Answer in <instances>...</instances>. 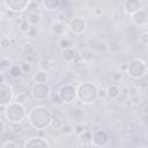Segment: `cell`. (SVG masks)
Segmentation results:
<instances>
[{"label": "cell", "instance_id": "cell-34", "mask_svg": "<svg viewBox=\"0 0 148 148\" xmlns=\"http://www.w3.org/2000/svg\"><path fill=\"white\" fill-rule=\"evenodd\" d=\"M0 46L1 47H9L10 46V38H8V37H2V38H0Z\"/></svg>", "mask_w": 148, "mask_h": 148}, {"label": "cell", "instance_id": "cell-41", "mask_svg": "<svg viewBox=\"0 0 148 148\" xmlns=\"http://www.w3.org/2000/svg\"><path fill=\"white\" fill-rule=\"evenodd\" d=\"M142 106H143V109H142V113L146 116V114L148 113V106H147V103L145 102V103L142 104Z\"/></svg>", "mask_w": 148, "mask_h": 148}, {"label": "cell", "instance_id": "cell-37", "mask_svg": "<svg viewBox=\"0 0 148 148\" xmlns=\"http://www.w3.org/2000/svg\"><path fill=\"white\" fill-rule=\"evenodd\" d=\"M92 15L96 16V17L102 16V15H103V9H102V8H94V10H92Z\"/></svg>", "mask_w": 148, "mask_h": 148}, {"label": "cell", "instance_id": "cell-15", "mask_svg": "<svg viewBox=\"0 0 148 148\" xmlns=\"http://www.w3.org/2000/svg\"><path fill=\"white\" fill-rule=\"evenodd\" d=\"M40 6L46 10L53 12V10H58L60 8L61 1L60 0H43L40 2Z\"/></svg>", "mask_w": 148, "mask_h": 148}, {"label": "cell", "instance_id": "cell-33", "mask_svg": "<svg viewBox=\"0 0 148 148\" xmlns=\"http://www.w3.org/2000/svg\"><path fill=\"white\" fill-rule=\"evenodd\" d=\"M97 98L98 99H105L106 98V89L105 88H97Z\"/></svg>", "mask_w": 148, "mask_h": 148}, {"label": "cell", "instance_id": "cell-35", "mask_svg": "<svg viewBox=\"0 0 148 148\" xmlns=\"http://www.w3.org/2000/svg\"><path fill=\"white\" fill-rule=\"evenodd\" d=\"M84 131H86V128H84L83 125H76V126L74 127V133H75L77 136H79L80 134H82Z\"/></svg>", "mask_w": 148, "mask_h": 148}, {"label": "cell", "instance_id": "cell-36", "mask_svg": "<svg viewBox=\"0 0 148 148\" xmlns=\"http://www.w3.org/2000/svg\"><path fill=\"white\" fill-rule=\"evenodd\" d=\"M52 103L56 104V105H61V104H62V102H61V99H60V97H59L58 94L52 97Z\"/></svg>", "mask_w": 148, "mask_h": 148}, {"label": "cell", "instance_id": "cell-16", "mask_svg": "<svg viewBox=\"0 0 148 148\" xmlns=\"http://www.w3.org/2000/svg\"><path fill=\"white\" fill-rule=\"evenodd\" d=\"M25 20H27V22H28L31 27H36V25H38V24L40 23L42 16H40V14H38V13H36V12H31V13L28 14V16H27Z\"/></svg>", "mask_w": 148, "mask_h": 148}, {"label": "cell", "instance_id": "cell-19", "mask_svg": "<svg viewBox=\"0 0 148 148\" xmlns=\"http://www.w3.org/2000/svg\"><path fill=\"white\" fill-rule=\"evenodd\" d=\"M34 80H35V83H46V81H47V73L43 72V71H38V72L35 73Z\"/></svg>", "mask_w": 148, "mask_h": 148}, {"label": "cell", "instance_id": "cell-6", "mask_svg": "<svg viewBox=\"0 0 148 148\" xmlns=\"http://www.w3.org/2000/svg\"><path fill=\"white\" fill-rule=\"evenodd\" d=\"M58 95L62 102V104H68V103H73L76 99V88L73 84H64L60 87Z\"/></svg>", "mask_w": 148, "mask_h": 148}, {"label": "cell", "instance_id": "cell-7", "mask_svg": "<svg viewBox=\"0 0 148 148\" xmlns=\"http://www.w3.org/2000/svg\"><path fill=\"white\" fill-rule=\"evenodd\" d=\"M110 141V135L105 130H96L91 134V146L96 148L105 147Z\"/></svg>", "mask_w": 148, "mask_h": 148}, {"label": "cell", "instance_id": "cell-26", "mask_svg": "<svg viewBox=\"0 0 148 148\" xmlns=\"http://www.w3.org/2000/svg\"><path fill=\"white\" fill-rule=\"evenodd\" d=\"M50 126H51L53 130H60V128H62V127L65 126V124H64L62 119L53 117V118H52V120H51V124H50Z\"/></svg>", "mask_w": 148, "mask_h": 148}, {"label": "cell", "instance_id": "cell-11", "mask_svg": "<svg viewBox=\"0 0 148 148\" xmlns=\"http://www.w3.org/2000/svg\"><path fill=\"white\" fill-rule=\"evenodd\" d=\"M69 29L75 35H81L87 29V23L82 17H74L69 22Z\"/></svg>", "mask_w": 148, "mask_h": 148}, {"label": "cell", "instance_id": "cell-3", "mask_svg": "<svg viewBox=\"0 0 148 148\" xmlns=\"http://www.w3.org/2000/svg\"><path fill=\"white\" fill-rule=\"evenodd\" d=\"M76 98L83 104L94 103L97 99V87L91 82L80 83L76 88Z\"/></svg>", "mask_w": 148, "mask_h": 148}, {"label": "cell", "instance_id": "cell-28", "mask_svg": "<svg viewBox=\"0 0 148 148\" xmlns=\"http://www.w3.org/2000/svg\"><path fill=\"white\" fill-rule=\"evenodd\" d=\"M13 66V62L8 58H1L0 59V69H9Z\"/></svg>", "mask_w": 148, "mask_h": 148}, {"label": "cell", "instance_id": "cell-21", "mask_svg": "<svg viewBox=\"0 0 148 148\" xmlns=\"http://www.w3.org/2000/svg\"><path fill=\"white\" fill-rule=\"evenodd\" d=\"M8 72H9V75H10L13 79H18V77H21L22 74H23L21 67L17 66V65H13V66L8 69Z\"/></svg>", "mask_w": 148, "mask_h": 148}, {"label": "cell", "instance_id": "cell-42", "mask_svg": "<svg viewBox=\"0 0 148 148\" xmlns=\"http://www.w3.org/2000/svg\"><path fill=\"white\" fill-rule=\"evenodd\" d=\"M5 82V76H3V74L0 72V83H3Z\"/></svg>", "mask_w": 148, "mask_h": 148}, {"label": "cell", "instance_id": "cell-2", "mask_svg": "<svg viewBox=\"0 0 148 148\" xmlns=\"http://www.w3.org/2000/svg\"><path fill=\"white\" fill-rule=\"evenodd\" d=\"M5 117L9 124H21V121L27 118V109L17 102H10L5 106Z\"/></svg>", "mask_w": 148, "mask_h": 148}, {"label": "cell", "instance_id": "cell-25", "mask_svg": "<svg viewBox=\"0 0 148 148\" xmlns=\"http://www.w3.org/2000/svg\"><path fill=\"white\" fill-rule=\"evenodd\" d=\"M58 46L61 50H66V49H71L72 47V42L69 39H67L66 37H60L58 40Z\"/></svg>", "mask_w": 148, "mask_h": 148}, {"label": "cell", "instance_id": "cell-38", "mask_svg": "<svg viewBox=\"0 0 148 148\" xmlns=\"http://www.w3.org/2000/svg\"><path fill=\"white\" fill-rule=\"evenodd\" d=\"M37 31H38V30H37V27H31V28L29 29V31H28L27 34H28V35H29L30 37H34V36H35V35L37 34Z\"/></svg>", "mask_w": 148, "mask_h": 148}, {"label": "cell", "instance_id": "cell-32", "mask_svg": "<svg viewBox=\"0 0 148 148\" xmlns=\"http://www.w3.org/2000/svg\"><path fill=\"white\" fill-rule=\"evenodd\" d=\"M2 148H20V147H18V145H17L15 141L8 140V141L3 142V145H2Z\"/></svg>", "mask_w": 148, "mask_h": 148}, {"label": "cell", "instance_id": "cell-10", "mask_svg": "<svg viewBox=\"0 0 148 148\" xmlns=\"http://www.w3.org/2000/svg\"><path fill=\"white\" fill-rule=\"evenodd\" d=\"M123 8H124L126 14L132 16L133 14H135L136 12L142 9L143 5H142V2L140 0H125L123 2Z\"/></svg>", "mask_w": 148, "mask_h": 148}, {"label": "cell", "instance_id": "cell-9", "mask_svg": "<svg viewBox=\"0 0 148 148\" xmlns=\"http://www.w3.org/2000/svg\"><path fill=\"white\" fill-rule=\"evenodd\" d=\"M14 97V91L10 84L3 82L0 83V106H6L8 105Z\"/></svg>", "mask_w": 148, "mask_h": 148}, {"label": "cell", "instance_id": "cell-1", "mask_svg": "<svg viewBox=\"0 0 148 148\" xmlns=\"http://www.w3.org/2000/svg\"><path fill=\"white\" fill-rule=\"evenodd\" d=\"M53 114L51 110L44 105H36L30 109L27 113V119L29 125L35 130H45L50 126Z\"/></svg>", "mask_w": 148, "mask_h": 148}, {"label": "cell", "instance_id": "cell-40", "mask_svg": "<svg viewBox=\"0 0 148 148\" xmlns=\"http://www.w3.org/2000/svg\"><path fill=\"white\" fill-rule=\"evenodd\" d=\"M10 126L14 128V130H13L14 132H21V130H22V127H21L20 124H10Z\"/></svg>", "mask_w": 148, "mask_h": 148}, {"label": "cell", "instance_id": "cell-20", "mask_svg": "<svg viewBox=\"0 0 148 148\" xmlns=\"http://www.w3.org/2000/svg\"><path fill=\"white\" fill-rule=\"evenodd\" d=\"M38 67H39V71H43V72H46L52 67L51 65V60L46 59V58H40L39 61H38Z\"/></svg>", "mask_w": 148, "mask_h": 148}, {"label": "cell", "instance_id": "cell-4", "mask_svg": "<svg viewBox=\"0 0 148 148\" xmlns=\"http://www.w3.org/2000/svg\"><path fill=\"white\" fill-rule=\"evenodd\" d=\"M127 75L133 80H140L147 74V64L143 59H132L127 65Z\"/></svg>", "mask_w": 148, "mask_h": 148}, {"label": "cell", "instance_id": "cell-22", "mask_svg": "<svg viewBox=\"0 0 148 148\" xmlns=\"http://www.w3.org/2000/svg\"><path fill=\"white\" fill-rule=\"evenodd\" d=\"M52 30H53V32L56 35L60 36V35H62L65 32V24L62 22H60V21H56L53 23V25H52Z\"/></svg>", "mask_w": 148, "mask_h": 148}, {"label": "cell", "instance_id": "cell-12", "mask_svg": "<svg viewBox=\"0 0 148 148\" xmlns=\"http://www.w3.org/2000/svg\"><path fill=\"white\" fill-rule=\"evenodd\" d=\"M23 148H51V146L44 138L35 136V138L28 139L24 142Z\"/></svg>", "mask_w": 148, "mask_h": 148}, {"label": "cell", "instance_id": "cell-39", "mask_svg": "<svg viewBox=\"0 0 148 148\" xmlns=\"http://www.w3.org/2000/svg\"><path fill=\"white\" fill-rule=\"evenodd\" d=\"M5 131H6V126H5V123H3V121L0 119V136H2V135H3Z\"/></svg>", "mask_w": 148, "mask_h": 148}, {"label": "cell", "instance_id": "cell-43", "mask_svg": "<svg viewBox=\"0 0 148 148\" xmlns=\"http://www.w3.org/2000/svg\"><path fill=\"white\" fill-rule=\"evenodd\" d=\"M143 148H147V147H143Z\"/></svg>", "mask_w": 148, "mask_h": 148}, {"label": "cell", "instance_id": "cell-29", "mask_svg": "<svg viewBox=\"0 0 148 148\" xmlns=\"http://www.w3.org/2000/svg\"><path fill=\"white\" fill-rule=\"evenodd\" d=\"M20 67H21V69H22V73H30L31 72V69H32V65H31V62L30 61H22V64L20 65Z\"/></svg>", "mask_w": 148, "mask_h": 148}, {"label": "cell", "instance_id": "cell-18", "mask_svg": "<svg viewBox=\"0 0 148 148\" xmlns=\"http://www.w3.org/2000/svg\"><path fill=\"white\" fill-rule=\"evenodd\" d=\"M61 57L66 62H71L75 59V51L72 47L66 49V50H61Z\"/></svg>", "mask_w": 148, "mask_h": 148}, {"label": "cell", "instance_id": "cell-8", "mask_svg": "<svg viewBox=\"0 0 148 148\" xmlns=\"http://www.w3.org/2000/svg\"><path fill=\"white\" fill-rule=\"evenodd\" d=\"M30 0H5L2 1V5L10 12L14 13H22L30 6Z\"/></svg>", "mask_w": 148, "mask_h": 148}, {"label": "cell", "instance_id": "cell-5", "mask_svg": "<svg viewBox=\"0 0 148 148\" xmlns=\"http://www.w3.org/2000/svg\"><path fill=\"white\" fill-rule=\"evenodd\" d=\"M31 96L36 101H46L51 96V87L47 83H35L31 87Z\"/></svg>", "mask_w": 148, "mask_h": 148}, {"label": "cell", "instance_id": "cell-17", "mask_svg": "<svg viewBox=\"0 0 148 148\" xmlns=\"http://www.w3.org/2000/svg\"><path fill=\"white\" fill-rule=\"evenodd\" d=\"M36 46L34 45V44H31V43H27V44H24L23 46H22V52H23V54L27 57V58H29V57H32L35 53H36Z\"/></svg>", "mask_w": 148, "mask_h": 148}, {"label": "cell", "instance_id": "cell-23", "mask_svg": "<svg viewBox=\"0 0 148 148\" xmlns=\"http://www.w3.org/2000/svg\"><path fill=\"white\" fill-rule=\"evenodd\" d=\"M30 101V96L28 92H18L16 96H15V102L24 105L25 103H28Z\"/></svg>", "mask_w": 148, "mask_h": 148}, {"label": "cell", "instance_id": "cell-24", "mask_svg": "<svg viewBox=\"0 0 148 148\" xmlns=\"http://www.w3.org/2000/svg\"><path fill=\"white\" fill-rule=\"evenodd\" d=\"M91 132H89V131H84L82 134H80L79 135V139H80V141H81V143H83V145H90L91 143Z\"/></svg>", "mask_w": 148, "mask_h": 148}, {"label": "cell", "instance_id": "cell-31", "mask_svg": "<svg viewBox=\"0 0 148 148\" xmlns=\"http://www.w3.org/2000/svg\"><path fill=\"white\" fill-rule=\"evenodd\" d=\"M30 28H31V25H30V24L27 22V20H23V21H21V22H20L18 29H20L22 32H28Z\"/></svg>", "mask_w": 148, "mask_h": 148}, {"label": "cell", "instance_id": "cell-30", "mask_svg": "<svg viewBox=\"0 0 148 148\" xmlns=\"http://www.w3.org/2000/svg\"><path fill=\"white\" fill-rule=\"evenodd\" d=\"M139 42H140V44H141L142 46H145V47L148 45V32H147L146 30L140 34V36H139Z\"/></svg>", "mask_w": 148, "mask_h": 148}, {"label": "cell", "instance_id": "cell-14", "mask_svg": "<svg viewBox=\"0 0 148 148\" xmlns=\"http://www.w3.org/2000/svg\"><path fill=\"white\" fill-rule=\"evenodd\" d=\"M121 94V88L119 87V84H111L106 88V97L110 99H117Z\"/></svg>", "mask_w": 148, "mask_h": 148}, {"label": "cell", "instance_id": "cell-13", "mask_svg": "<svg viewBox=\"0 0 148 148\" xmlns=\"http://www.w3.org/2000/svg\"><path fill=\"white\" fill-rule=\"evenodd\" d=\"M147 18H148V14H147L146 9L142 8L131 16V22L136 27H143L147 23Z\"/></svg>", "mask_w": 148, "mask_h": 148}, {"label": "cell", "instance_id": "cell-27", "mask_svg": "<svg viewBox=\"0 0 148 148\" xmlns=\"http://www.w3.org/2000/svg\"><path fill=\"white\" fill-rule=\"evenodd\" d=\"M106 49H108L111 53H117V52H119L120 46H119V44H118L117 42L111 40V42H109V43L106 44Z\"/></svg>", "mask_w": 148, "mask_h": 148}]
</instances>
